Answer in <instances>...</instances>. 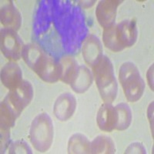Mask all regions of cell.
<instances>
[{"label": "cell", "instance_id": "cell-1", "mask_svg": "<svg viewBox=\"0 0 154 154\" xmlns=\"http://www.w3.org/2000/svg\"><path fill=\"white\" fill-rule=\"evenodd\" d=\"M53 24L64 50L75 53L88 35L84 13L70 1H53Z\"/></svg>", "mask_w": 154, "mask_h": 154}, {"label": "cell", "instance_id": "cell-2", "mask_svg": "<svg viewBox=\"0 0 154 154\" xmlns=\"http://www.w3.org/2000/svg\"><path fill=\"white\" fill-rule=\"evenodd\" d=\"M22 57L26 65L44 82L54 83L61 79L63 68L60 62L46 53L38 44L25 45Z\"/></svg>", "mask_w": 154, "mask_h": 154}, {"label": "cell", "instance_id": "cell-3", "mask_svg": "<svg viewBox=\"0 0 154 154\" xmlns=\"http://www.w3.org/2000/svg\"><path fill=\"white\" fill-rule=\"evenodd\" d=\"M138 36L137 22L126 19L109 28L104 29L103 40L104 45L112 52L118 53L136 43Z\"/></svg>", "mask_w": 154, "mask_h": 154}, {"label": "cell", "instance_id": "cell-4", "mask_svg": "<svg viewBox=\"0 0 154 154\" xmlns=\"http://www.w3.org/2000/svg\"><path fill=\"white\" fill-rule=\"evenodd\" d=\"M93 72L102 100L105 103H112L116 100L118 91L112 62L106 56H103L93 67Z\"/></svg>", "mask_w": 154, "mask_h": 154}, {"label": "cell", "instance_id": "cell-5", "mask_svg": "<svg viewBox=\"0 0 154 154\" xmlns=\"http://www.w3.org/2000/svg\"><path fill=\"white\" fill-rule=\"evenodd\" d=\"M119 79L128 101L134 103L140 100L144 93L145 82L134 63L126 62L121 66Z\"/></svg>", "mask_w": 154, "mask_h": 154}, {"label": "cell", "instance_id": "cell-6", "mask_svg": "<svg viewBox=\"0 0 154 154\" xmlns=\"http://www.w3.org/2000/svg\"><path fill=\"white\" fill-rule=\"evenodd\" d=\"M53 121L46 112L37 115L32 122L29 137L32 145L38 152H46L53 141Z\"/></svg>", "mask_w": 154, "mask_h": 154}, {"label": "cell", "instance_id": "cell-7", "mask_svg": "<svg viewBox=\"0 0 154 154\" xmlns=\"http://www.w3.org/2000/svg\"><path fill=\"white\" fill-rule=\"evenodd\" d=\"M33 98V88L29 81L23 80L16 88L9 90L5 100L15 111L20 116L24 109L29 105Z\"/></svg>", "mask_w": 154, "mask_h": 154}, {"label": "cell", "instance_id": "cell-8", "mask_svg": "<svg viewBox=\"0 0 154 154\" xmlns=\"http://www.w3.org/2000/svg\"><path fill=\"white\" fill-rule=\"evenodd\" d=\"M0 42L2 53L8 60L17 61L22 57L24 44L16 31L10 29H2Z\"/></svg>", "mask_w": 154, "mask_h": 154}, {"label": "cell", "instance_id": "cell-9", "mask_svg": "<svg viewBox=\"0 0 154 154\" xmlns=\"http://www.w3.org/2000/svg\"><path fill=\"white\" fill-rule=\"evenodd\" d=\"M53 23V1L43 0L39 2L34 17L33 30L35 35L45 33Z\"/></svg>", "mask_w": 154, "mask_h": 154}, {"label": "cell", "instance_id": "cell-10", "mask_svg": "<svg viewBox=\"0 0 154 154\" xmlns=\"http://www.w3.org/2000/svg\"><path fill=\"white\" fill-rule=\"evenodd\" d=\"M123 1L103 0L96 6V16L103 28L106 29L115 24L117 8Z\"/></svg>", "mask_w": 154, "mask_h": 154}, {"label": "cell", "instance_id": "cell-11", "mask_svg": "<svg viewBox=\"0 0 154 154\" xmlns=\"http://www.w3.org/2000/svg\"><path fill=\"white\" fill-rule=\"evenodd\" d=\"M82 56L91 67L99 63L103 57V46L100 38L94 35H88L82 42Z\"/></svg>", "mask_w": 154, "mask_h": 154}, {"label": "cell", "instance_id": "cell-12", "mask_svg": "<svg viewBox=\"0 0 154 154\" xmlns=\"http://www.w3.org/2000/svg\"><path fill=\"white\" fill-rule=\"evenodd\" d=\"M76 108V100L72 94L65 93L60 95L55 102L53 113L60 121H66L72 117Z\"/></svg>", "mask_w": 154, "mask_h": 154}, {"label": "cell", "instance_id": "cell-13", "mask_svg": "<svg viewBox=\"0 0 154 154\" xmlns=\"http://www.w3.org/2000/svg\"><path fill=\"white\" fill-rule=\"evenodd\" d=\"M1 23L5 28L17 32L22 24V16L12 1H4L1 6Z\"/></svg>", "mask_w": 154, "mask_h": 154}, {"label": "cell", "instance_id": "cell-14", "mask_svg": "<svg viewBox=\"0 0 154 154\" xmlns=\"http://www.w3.org/2000/svg\"><path fill=\"white\" fill-rule=\"evenodd\" d=\"M96 122L102 131L112 132L115 130L117 122V112L115 107L111 103H104L99 109Z\"/></svg>", "mask_w": 154, "mask_h": 154}, {"label": "cell", "instance_id": "cell-15", "mask_svg": "<svg viewBox=\"0 0 154 154\" xmlns=\"http://www.w3.org/2000/svg\"><path fill=\"white\" fill-rule=\"evenodd\" d=\"M23 72L17 63L11 61L7 63L1 70V81L9 90L17 87L23 81Z\"/></svg>", "mask_w": 154, "mask_h": 154}, {"label": "cell", "instance_id": "cell-16", "mask_svg": "<svg viewBox=\"0 0 154 154\" xmlns=\"http://www.w3.org/2000/svg\"><path fill=\"white\" fill-rule=\"evenodd\" d=\"M93 74L84 65L79 66V70L75 79L70 84L72 90L77 93H83L87 91L93 83Z\"/></svg>", "mask_w": 154, "mask_h": 154}, {"label": "cell", "instance_id": "cell-17", "mask_svg": "<svg viewBox=\"0 0 154 154\" xmlns=\"http://www.w3.org/2000/svg\"><path fill=\"white\" fill-rule=\"evenodd\" d=\"M60 62L63 68V74L60 80L66 84L70 85L77 75L79 66L75 58L70 55L63 56Z\"/></svg>", "mask_w": 154, "mask_h": 154}, {"label": "cell", "instance_id": "cell-18", "mask_svg": "<svg viewBox=\"0 0 154 154\" xmlns=\"http://www.w3.org/2000/svg\"><path fill=\"white\" fill-rule=\"evenodd\" d=\"M116 152V146L110 137L100 135L90 143V153L110 154Z\"/></svg>", "mask_w": 154, "mask_h": 154}, {"label": "cell", "instance_id": "cell-19", "mask_svg": "<svg viewBox=\"0 0 154 154\" xmlns=\"http://www.w3.org/2000/svg\"><path fill=\"white\" fill-rule=\"evenodd\" d=\"M69 153H90V142L86 136L75 133L68 142Z\"/></svg>", "mask_w": 154, "mask_h": 154}, {"label": "cell", "instance_id": "cell-20", "mask_svg": "<svg viewBox=\"0 0 154 154\" xmlns=\"http://www.w3.org/2000/svg\"><path fill=\"white\" fill-rule=\"evenodd\" d=\"M117 112V122L116 129L119 131H123L129 128L132 122V111L129 105L125 103L117 104L115 106Z\"/></svg>", "mask_w": 154, "mask_h": 154}, {"label": "cell", "instance_id": "cell-21", "mask_svg": "<svg viewBox=\"0 0 154 154\" xmlns=\"http://www.w3.org/2000/svg\"><path fill=\"white\" fill-rule=\"evenodd\" d=\"M18 117L19 116L11 108L10 106L5 100H2L0 108V129L10 130L12 126H14L15 122Z\"/></svg>", "mask_w": 154, "mask_h": 154}, {"label": "cell", "instance_id": "cell-22", "mask_svg": "<svg viewBox=\"0 0 154 154\" xmlns=\"http://www.w3.org/2000/svg\"><path fill=\"white\" fill-rule=\"evenodd\" d=\"M9 153H26L31 154L32 153V149L29 144L24 140H16L13 141L9 144L8 147Z\"/></svg>", "mask_w": 154, "mask_h": 154}, {"label": "cell", "instance_id": "cell-23", "mask_svg": "<svg viewBox=\"0 0 154 154\" xmlns=\"http://www.w3.org/2000/svg\"><path fill=\"white\" fill-rule=\"evenodd\" d=\"M1 130V152H5L9 146L10 141V130L0 129Z\"/></svg>", "mask_w": 154, "mask_h": 154}, {"label": "cell", "instance_id": "cell-24", "mask_svg": "<svg viewBox=\"0 0 154 154\" xmlns=\"http://www.w3.org/2000/svg\"><path fill=\"white\" fill-rule=\"evenodd\" d=\"M125 153H146L145 147L141 143L135 142L126 148Z\"/></svg>", "mask_w": 154, "mask_h": 154}, {"label": "cell", "instance_id": "cell-25", "mask_svg": "<svg viewBox=\"0 0 154 154\" xmlns=\"http://www.w3.org/2000/svg\"><path fill=\"white\" fill-rule=\"evenodd\" d=\"M147 80L149 85V87L152 90H153V65L149 67L148 72H147Z\"/></svg>", "mask_w": 154, "mask_h": 154}, {"label": "cell", "instance_id": "cell-26", "mask_svg": "<svg viewBox=\"0 0 154 154\" xmlns=\"http://www.w3.org/2000/svg\"><path fill=\"white\" fill-rule=\"evenodd\" d=\"M148 118H149V123H150L152 133H153V123H152L153 122V103H152L148 108Z\"/></svg>", "mask_w": 154, "mask_h": 154}]
</instances>
